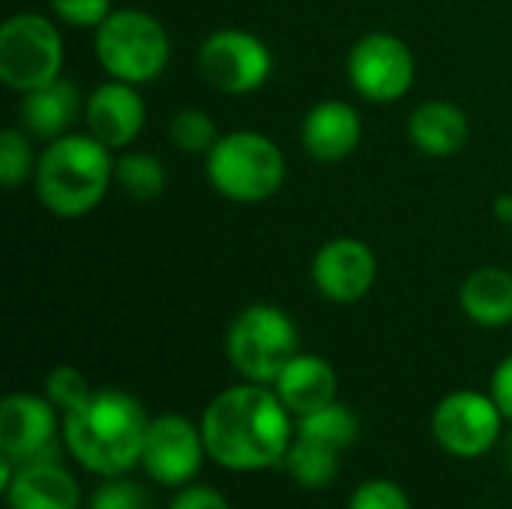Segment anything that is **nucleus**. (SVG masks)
Listing matches in <instances>:
<instances>
[{
	"label": "nucleus",
	"instance_id": "1",
	"mask_svg": "<svg viewBox=\"0 0 512 509\" xmlns=\"http://www.w3.org/2000/svg\"><path fill=\"white\" fill-rule=\"evenodd\" d=\"M201 435L219 468L249 474L285 462L297 420L273 387L243 381L210 399L201 414Z\"/></svg>",
	"mask_w": 512,
	"mask_h": 509
},
{
	"label": "nucleus",
	"instance_id": "2",
	"mask_svg": "<svg viewBox=\"0 0 512 509\" xmlns=\"http://www.w3.org/2000/svg\"><path fill=\"white\" fill-rule=\"evenodd\" d=\"M150 417L144 405L117 387L93 390V396L63 414V444L69 456L96 477H123L141 465Z\"/></svg>",
	"mask_w": 512,
	"mask_h": 509
},
{
	"label": "nucleus",
	"instance_id": "3",
	"mask_svg": "<svg viewBox=\"0 0 512 509\" xmlns=\"http://www.w3.org/2000/svg\"><path fill=\"white\" fill-rule=\"evenodd\" d=\"M114 183V150L90 132H66L39 153L33 189L57 219L93 213Z\"/></svg>",
	"mask_w": 512,
	"mask_h": 509
},
{
	"label": "nucleus",
	"instance_id": "4",
	"mask_svg": "<svg viewBox=\"0 0 512 509\" xmlns=\"http://www.w3.org/2000/svg\"><path fill=\"white\" fill-rule=\"evenodd\" d=\"M204 171L216 195L234 204H264L288 177L282 147L255 129L219 135L213 150L204 156Z\"/></svg>",
	"mask_w": 512,
	"mask_h": 509
},
{
	"label": "nucleus",
	"instance_id": "5",
	"mask_svg": "<svg viewBox=\"0 0 512 509\" xmlns=\"http://www.w3.org/2000/svg\"><path fill=\"white\" fill-rule=\"evenodd\" d=\"M96 60L108 78L144 87L165 75L171 63V36L165 24L144 9H114L96 27Z\"/></svg>",
	"mask_w": 512,
	"mask_h": 509
},
{
	"label": "nucleus",
	"instance_id": "6",
	"mask_svg": "<svg viewBox=\"0 0 512 509\" xmlns=\"http://www.w3.org/2000/svg\"><path fill=\"white\" fill-rule=\"evenodd\" d=\"M225 354L243 381L273 387L279 372L300 354L297 324L273 303H252L234 315L225 336Z\"/></svg>",
	"mask_w": 512,
	"mask_h": 509
},
{
	"label": "nucleus",
	"instance_id": "7",
	"mask_svg": "<svg viewBox=\"0 0 512 509\" xmlns=\"http://www.w3.org/2000/svg\"><path fill=\"white\" fill-rule=\"evenodd\" d=\"M60 27L42 12H15L0 24V81L27 93L63 75Z\"/></svg>",
	"mask_w": 512,
	"mask_h": 509
},
{
	"label": "nucleus",
	"instance_id": "8",
	"mask_svg": "<svg viewBox=\"0 0 512 509\" xmlns=\"http://www.w3.org/2000/svg\"><path fill=\"white\" fill-rule=\"evenodd\" d=\"M345 69L351 90L375 105H393L405 99L417 78L411 45L387 30H372L360 36L348 51Z\"/></svg>",
	"mask_w": 512,
	"mask_h": 509
},
{
	"label": "nucleus",
	"instance_id": "9",
	"mask_svg": "<svg viewBox=\"0 0 512 509\" xmlns=\"http://www.w3.org/2000/svg\"><path fill=\"white\" fill-rule=\"evenodd\" d=\"M270 45L243 27L213 30L198 48L201 78L225 96H249L273 75Z\"/></svg>",
	"mask_w": 512,
	"mask_h": 509
},
{
	"label": "nucleus",
	"instance_id": "10",
	"mask_svg": "<svg viewBox=\"0 0 512 509\" xmlns=\"http://www.w3.org/2000/svg\"><path fill=\"white\" fill-rule=\"evenodd\" d=\"M432 435L438 447L456 459H480L504 438V414L492 393L453 390L432 411Z\"/></svg>",
	"mask_w": 512,
	"mask_h": 509
},
{
	"label": "nucleus",
	"instance_id": "11",
	"mask_svg": "<svg viewBox=\"0 0 512 509\" xmlns=\"http://www.w3.org/2000/svg\"><path fill=\"white\" fill-rule=\"evenodd\" d=\"M57 435H63V414L36 393H9L0 402V456L27 465L57 459Z\"/></svg>",
	"mask_w": 512,
	"mask_h": 509
},
{
	"label": "nucleus",
	"instance_id": "12",
	"mask_svg": "<svg viewBox=\"0 0 512 509\" xmlns=\"http://www.w3.org/2000/svg\"><path fill=\"white\" fill-rule=\"evenodd\" d=\"M204 456L207 447H204L201 423H192L183 414L150 417L141 465L153 483L174 486V489L189 486L198 477Z\"/></svg>",
	"mask_w": 512,
	"mask_h": 509
},
{
	"label": "nucleus",
	"instance_id": "13",
	"mask_svg": "<svg viewBox=\"0 0 512 509\" xmlns=\"http://www.w3.org/2000/svg\"><path fill=\"white\" fill-rule=\"evenodd\" d=\"M312 285L330 303L351 306L378 282V255L360 237H333L312 255Z\"/></svg>",
	"mask_w": 512,
	"mask_h": 509
},
{
	"label": "nucleus",
	"instance_id": "14",
	"mask_svg": "<svg viewBox=\"0 0 512 509\" xmlns=\"http://www.w3.org/2000/svg\"><path fill=\"white\" fill-rule=\"evenodd\" d=\"M84 126L111 150L132 147L147 126V105L135 84L108 78L84 99Z\"/></svg>",
	"mask_w": 512,
	"mask_h": 509
},
{
	"label": "nucleus",
	"instance_id": "15",
	"mask_svg": "<svg viewBox=\"0 0 512 509\" xmlns=\"http://www.w3.org/2000/svg\"><path fill=\"white\" fill-rule=\"evenodd\" d=\"M363 141V117L345 99H321L300 123V144L318 162H342Z\"/></svg>",
	"mask_w": 512,
	"mask_h": 509
},
{
	"label": "nucleus",
	"instance_id": "16",
	"mask_svg": "<svg viewBox=\"0 0 512 509\" xmlns=\"http://www.w3.org/2000/svg\"><path fill=\"white\" fill-rule=\"evenodd\" d=\"M3 495L9 509H78L81 504L75 477L57 459L18 465Z\"/></svg>",
	"mask_w": 512,
	"mask_h": 509
},
{
	"label": "nucleus",
	"instance_id": "17",
	"mask_svg": "<svg viewBox=\"0 0 512 509\" xmlns=\"http://www.w3.org/2000/svg\"><path fill=\"white\" fill-rule=\"evenodd\" d=\"M468 135V114L450 99H426L408 117V138L429 159H450L462 153Z\"/></svg>",
	"mask_w": 512,
	"mask_h": 509
},
{
	"label": "nucleus",
	"instance_id": "18",
	"mask_svg": "<svg viewBox=\"0 0 512 509\" xmlns=\"http://www.w3.org/2000/svg\"><path fill=\"white\" fill-rule=\"evenodd\" d=\"M276 396L282 405L297 417H306L330 402H336L339 393V375L330 366V360L318 354H297L273 381Z\"/></svg>",
	"mask_w": 512,
	"mask_h": 509
},
{
	"label": "nucleus",
	"instance_id": "19",
	"mask_svg": "<svg viewBox=\"0 0 512 509\" xmlns=\"http://www.w3.org/2000/svg\"><path fill=\"white\" fill-rule=\"evenodd\" d=\"M78 114H84L81 96H78L75 84L66 81L63 75L36 90L21 93V102H18L21 129L30 138H42V141H54V138L66 135Z\"/></svg>",
	"mask_w": 512,
	"mask_h": 509
},
{
	"label": "nucleus",
	"instance_id": "20",
	"mask_svg": "<svg viewBox=\"0 0 512 509\" xmlns=\"http://www.w3.org/2000/svg\"><path fill=\"white\" fill-rule=\"evenodd\" d=\"M465 318L477 327L498 330L512 324V273L504 267L474 270L459 291Z\"/></svg>",
	"mask_w": 512,
	"mask_h": 509
},
{
	"label": "nucleus",
	"instance_id": "21",
	"mask_svg": "<svg viewBox=\"0 0 512 509\" xmlns=\"http://www.w3.org/2000/svg\"><path fill=\"white\" fill-rule=\"evenodd\" d=\"M114 183L132 201H156L168 186V171L162 159L147 150H123L114 159Z\"/></svg>",
	"mask_w": 512,
	"mask_h": 509
},
{
	"label": "nucleus",
	"instance_id": "22",
	"mask_svg": "<svg viewBox=\"0 0 512 509\" xmlns=\"http://www.w3.org/2000/svg\"><path fill=\"white\" fill-rule=\"evenodd\" d=\"M297 486L303 489H327L339 477V450L312 438L294 435V444L282 462Z\"/></svg>",
	"mask_w": 512,
	"mask_h": 509
},
{
	"label": "nucleus",
	"instance_id": "23",
	"mask_svg": "<svg viewBox=\"0 0 512 509\" xmlns=\"http://www.w3.org/2000/svg\"><path fill=\"white\" fill-rule=\"evenodd\" d=\"M297 435L321 441V444L336 447L342 453L360 438V417L336 399V402H330V405H324L306 417H297Z\"/></svg>",
	"mask_w": 512,
	"mask_h": 509
},
{
	"label": "nucleus",
	"instance_id": "24",
	"mask_svg": "<svg viewBox=\"0 0 512 509\" xmlns=\"http://www.w3.org/2000/svg\"><path fill=\"white\" fill-rule=\"evenodd\" d=\"M168 138L171 144L186 153V156H207L213 144L219 141V129L213 117L201 108H183L171 117L168 123Z\"/></svg>",
	"mask_w": 512,
	"mask_h": 509
},
{
	"label": "nucleus",
	"instance_id": "25",
	"mask_svg": "<svg viewBox=\"0 0 512 509\" xmlns=\"http://www.w3.org/2000/svg\"><path fill=\"white\" fill-rule=\"evenodd\" d=\"M36 159L30 147V135L18 126H9L0 132V183L6 189H15L36 174Z\"/></svg>",
	"mask_w": 512,
	"mask_h": 509
},
{
	"label": "nucleus",
	"instance_id": "26",
	"mask_svg": "<svg viewBox=\"0 0 512 509\" xmlns=\"http://www.w3.org/2000/svg\"><path fill=\"white\" fill-rule=\"evenodd\" d=\"M42 393L48 396V402H51L60 414H69V411L81 408V405L93 396V387L87 384V378H84L75 366H54V369L45 375Z\"/></svg>",
	"mask_w": 512,
	"mask_h": 509
},
{
	"label": "nucleus",
	"instance_id": "27",
	"mask_svg": "<svg viewBox=\"0 0 512 509\" xmlns=\"http://www.w3.org/2000/svg\"><path fill=\"white\" fill-rule=\"evenodd\" d=\"M90 509H153L144 486L126 477H105V483L93 492Z\"/></svg>",
	"mask_w": 512,
	"mask_h": 509
},
{
	"label": "nucleus",
	"instance_id": "28",
	"mask_svg": "<svg viewBox=\"0 0 512 509\" xmlns=\"http://www.w3.org/2000/svg\"><path fill=\"white\" fill-rule=\"evenodd\" d=\"M348 509H414L408 492L393 480H366L354 489Z\"/></svg>",
	"mask_w": 512,
	"mask_h": 509
},
{
	"label": "nucleus",
	"instance_id": "29",
	"mask_svg": "<svg viewBox=\"0 0 512 509\" xmlns=\"http://www.w3.org/2000/svg\"><path fill=\"white\" fill-rule=\"evenodd\" d=\"M51 12L57 21H63L66 27H78V30H87V27H99L114 9H111V0H48Z\"/></svg>",
	"mask_w": 512,
	"mask_h": 509
},
{
	"label": "nucleus",
	"instance_id": "30",
	"mask_svg": "<svg viewBox=\"0 0 512 509\" xmlns=\"http://www.w3.org/2000/svg\"><path fill=\"white\" fill-rule=\"evenodd\" d=\"M168 509H231L228 507V501L222 498V492L219 489H213V486H183L177 495H174V501H171V507Z\"/></svg>",
	"mask_w": 512,
	"mask_h": 509
},
{
	"label": "nucleus",
	"instance_id": "31",
	"mask_svg": "<svg viewBox=\"0 0 512 509\" xmlns=\"http://www.w3.org/2000/svg\"><path fill=\"white\" fill-rule=\"evenodd\" d=\"M489 393H492V399L498 402V408H501L504 420L512 426V354L510 357H504V360L495 366Z\"/></svg>",
	"mask_w": 512,
	"mask_h": 509
},
{
	"label": "nucleus",
	"instance_id": "32",
	"mask_svg": "<svg viewBox=\"0 0 512 509\" xmlns=\"http://www.w3.org/2000/svg\"><path fill=\"white\" fill-rule=\"evenodd\" d=\"M495 219L504 222V225H512V195L510 192H501L495 198Z\"/></svg>",
	"mask_w": 512,
	"mask_h": 509
},
{
	"label": "nucleus",
	"instance_id": "33",
	"mask_svg": "<svg viewBox=\"0 0 512 509\" xmlns=\"http://www.w3.org/2000/svg\"><path fill=\"white\" fill-rule=\"evenodd\" d=\"M501 459H504V465H507V471L512 474V429L510 432H504V438H501Z\"/></svg>",
	"mask_w": 512,
	"mask_h": 509
},
{
	"label": "nucleus",
	"instance_id": "34",
	"mask_svg": "<svg viewBox=\"0 0 512 509\" xmlns=\"http://www.w3.org/2000/svg\"><path fill=\"white\" fill-rule=\"evenodd\" d=\"M510 228H512V225H510Z\"/></svg>",
	"mask_w": 512,
	"mask_h": 509
}]
</instances>
